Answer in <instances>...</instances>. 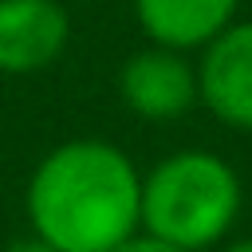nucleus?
Segmentation results:
<instances>
[{
	"instance_id": "obj_1",
	"label": "nucleus",
	"mask_w": 252,
	"mask_h": 252,
	"mask_svg": "<svg viewBox=\"0 0 252 252\" xmlns=\"http://www.w3.org/2000/svg\"><path fill=\"white\" fill-rule=\"evenodd\" d=\"M28 220L59 252H110L142 228V173L114 142H63L28 177Z\"/></svg>"
},
{
	"instance_id": "obj_2",
	"label": "nucleus",
	"mask_w": 252,
	"mask_h": 252,
	"mask_svg": "<svg viewBox=\"0 0 252 252\" xmlns=\"http://www.w3.org/2000/svg\"><path fill=\"white\" fill-rule=\"evenodd\" d=\"M240 177L209 150H177L142 177V228L185 252L217 248L240 217Z\"/></svg>"
},
{
	"instance_id": "obj_3",
	"label": "nucleus",
	"mask_w": 252,
	"mask_h": 252,
	"mask_svg": "<svg viewBox=\"0 0 252 252\" xmlns=\"http://www.w3.org/2000/svg\"><path fill=\"white\" fill-rule=\"evenodd\" d=\"M118 98L146 122H173L197 106V63H189V51L150 43L126 55L118 71Z\"/></svg>"
},
{
	"instance_id": "obj_4",
	"label": "nucleus",
	"mask_w": 252,
	"mask_h": 252,
	"mask_svg": "<svg viewBox=\"0 0 252 252\" xmlns=\"http://www.w3.org/2000/svg\"><path fill=\"white\" fill-rule=\"evenodd\" d=\"M197 102L217 122L252 134V20H232L201 47Z\"/></svg>"
},
{
	"instance_id": "obj_5",
	"label": "nucleus",
	"mask_w": 252,
	"mask_h": 252,
	"mask_svg": "<svg viewBox=\"0 0 252 252\" xmlns=\"http://www.w3.org/2000/svg\"><path fill=\"white\" fill-rule=\"evenodd\" d=\"M71 39V16L59 0H0V75L47 71Z\"/></svg>"
},
{
	"instance_id": "obj_6",
	"label": "nucleus",
	"mask_w": 252,
	"mask_h": 252,
	"mask_svg": "<svg viewBox=\"0 0 252 252\" xmlns=\"http://www.w3.org/2000/svg\"><path fill=\"white\" fill-rule=\"evenodd\" d=\"M240 0H134V20L150 43L201 51L236 20Z\"/></svg>"
},
{
	"instance_id": "obj_7",
	"label": "nucleus",
	"mask_w": 252,
	"mask_h": 252,
	"mask_svg": "<svg viewBox=\"0 0 252 252\" xmlns=\"http://www.w3.org/2000/svg\"><path fill=\"white\" fill-rule=\"evenodd\" d=\"M110 252H185V248H177V244H169V240H161V236H150V232L142 228V232L126 236L122 244H114Z\"/></svg>"
},
{
	"instance_id": "obj_8",
	"label": "nucleus",
	"mask_w": 252,
	"mask_h": 252,
	"mask_svg": "<svg viewBox=\"0 0 252 252\" xmlns=\"http://www.w3.org/2000/svg\"><path fill=\"white\" fill-rule=\"evenodd\" d=\"M4 252H59V248L47 244V240H39V236H32V240H16V244H8Z\"/></svg>"
},
{
	"instance_id": "obj_9",
	"label": "nucleus",
	"mask_w": 252,
	"mask_h": 252,
	"mask_svg": "<svg viewBox=\"0 0 252 252\" xmlns=\"http://www.w3.org/2000/svg\"><path fill=\"white\" fill-rule=\"evenodd\" d=\"M217 252H252V240H236V244H224Z\"/></svg>"
}]
</instances>
